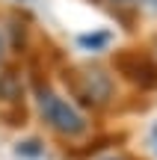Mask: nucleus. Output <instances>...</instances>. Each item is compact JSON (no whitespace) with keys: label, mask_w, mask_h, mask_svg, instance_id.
<instances>
[{"label":"nucleus","mask_w":157,"mask_h":160,"mask_svg":"<svg viewBox=\"0 0 157 160\" xmlns=\"http://www.w3.org/2000/svg\"><path fill=\"white\" fill-rule=\"evenodd\" d=\"M80 48H92V51H104L110 45V33H95V36H80Z\"/></svg>","instance_id":"obj_4"},{"label":"nucleus","mask_w":157,"mask_h":160,"mask_svg":"<svg viewBox=\"0 0 157 160\" xmlns=\"http://www.w3.org/2000/svg\"><path fill=\"white\" fill-rule=\"evenodd\" d=\"M6 57V36H3V30H0V59Z\"/></svg>","instance_id":"obj_5"},{"label":"nucleus","mask_w":157,"mask_h":160,"mask_svg":"<svg viewBox=\"0 0 157 160\" xmlns=\"http://www.w3.org/2000/svg\"><path fill=\"white\" fill-rule=\"evenodd\" d=\"M36 107H39L42 122L65 139H77L89 131V122L83 116V110L71 98H65L62 92H56L53 86H39L36 89Z\"/></svg>","instance_id":"obj_1"},{"label":"nucleus","mask_w":157,"mask_h":160,"mask_svg":"<svg viewBox=\"0 0 157 160\" xmlns=\"http://www.w3.org/2000/svg\"><path fill=\"white\" fill-rule=\"evenodd\" d=\"M104 160H125V157H104Z\"/></svg>","instance_id":"obj_6"},{"label":"nucleus","mask_w":157,"mask_h":160,"mask_svg":"<svg viewBox=\"0 0 157 160\" xmlns=\"http://www.w3.org/2000/svg\"><path fill=\"white\" fill-rule=\"evenodd\" d=\"M113 92H116V83H113V77L104 68H86L77 74V95L86 104H92V107L110 104Z\"/></svg>","instance_id":"obj_2"},{"label":"nucleus","mask_w":157,"mask_h":160,"mask_svg":"<svg viewBox=\"0 0 157 160\" xmlns=\"http://www.w3.org/2000/svg\"><path fill=\"white\" fill-rule=\"evenodd\" d=\"M110 3H116L119 9H136L148 18H157V0H110Z\"/></svg>","instance_id":"obj_3"}]
</instances>
